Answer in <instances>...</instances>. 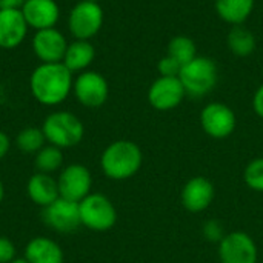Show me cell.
<instances>
[{
    "instance_id": "cell-1",
    "label": "cell",
    "mask_w": 263,
    "mask_h": 263,
    "mask_svg": "<svg viewBox=\"0 0 263 263\" xmlns=\"http://www.w3.org/2000/svg\"><path fill=\"white\" fill-rule=\"evenodd\" d=\"M74 77L63 63H40L29 76L31 96L43 106H57L72 92Z\"/></svg>"
},
{
    "instance_id": "cell-2",
    "label": "cell",
    "mask_w": 263,
    "mask_h": 263,
    "mask_svg": "<svg viewBox=\"0 0 263 263\" xmlns=\"http://www.w3.org/2000/svg\"><path fill=\"white\" fill-rule=\"evenodd\" d=\"M143 154L137 143L131 140H116L109 143L100 156L102 173L111 180H126L142 168Z\"/></svg>"
},
{
    "instance_id": "cell-3",
    "label": "cell",
    "mask_w": 263,
    "mask_h": 263,
    "mask_svg": "<svg viewBox=\"0 0 263 263\" xmlns=\"http://www.w3.org/2000/svg\"><path fill=\"white\" fill-rule=\"evenodd\" d=\"M40 128L46 142L60 149L79 145L85 136L83 122L69 111H54L48 114Z\"/></svg>"
},
{
    "instance_id": "cell-4",
    "label": "cell",
    "mask_w": 263,
    "mask_h": 263,
    "mask_svg": "<svg viewBox=\"0 0 263 263\" xmlns=\"http://www.w3.org/2000/svg\"><path fill=\"white\" fill-rule=\"evenodd\" d=\"M179 79L186 91V96L196 99L203 97L210 94L217 85V65L211 57L197 55L196 59L182 66Z\"/></svg>"
},
{
    "instance_id": "cell-5",
    "label": "cell",
    "mask_w": 263,
    "mask_h": 263,
    "mask_svg": "<svg viewBox=\"0 0 263 263\" xmlns=\"http://www.w3.org/2000/svg\"><path fill=\"white\" fill-rule=\"evenodd\" d=\"M80 223L96 233L109 231L117 222V211L112 202L100 194L91 193L82 202H79Z\"/></svg>"
},
{
    "instance_id": "cell-6",
    "label": "cell",
    "mask_w": 263,
    "mask_h": 263,
    "mask_svg": "<svg viewBox=\"0 0 263 263\" xmlns=\"http://www.w3.org/2000/svg\"><path fill=\"white\" fill-rule=\"evenodd\" d=\"M103 8L97 2L80 0L68 14V29L77 40L94 39L103 26Z\"/></svg>"
},
{
    "instance_id": "cell-7",
    "label": "cell",
    "mask_w": 263,
    "mask_h": 263,
    "mask_svg": "<svg viewBox=\"0 0 263 263\" xmlns=\"http://www.w3.org/2000/svg\"><path fill=\"white\" fill-rule=\"evenodd\" d=\"M72 94L82 106L100 108L109 97V85L100 72L86 69L74 79Z\"/></svg>"
},
{
    "instance_id": "cell-8",
    "label": "cell",
    "mask_w": 263,
    "mask_h": 263,
    "mask_svg": "<svg viewBox=\"0 0 263 263\" xmlns=\"http://www.w3.org/2000/svg\"><path fill=\"white\" fill-rule=\"evenodd\" d=\"M200 126L211 139L222 140L234 133L237 126V117L233 108L227 103L211 102L200 111Z\"/></svg>"
},
{
    "instance_id": "cell-9",
    "label": "cell",
    "mask_w": 263,
    "mask_h": 263,
    "mask_svg": "<svg viewBox=\"0 0 263 263\" xmlns=\"http://www.w3.org/2000/svg\"><path fill=\"white\" fill-rule=\"evenodd\" d=\"M57 185L62 199L79 203L86 196L91 194L92 176L85 165L71 163L60 170V174L57 177Z\"/></svg>"
},
{
    "instance_id": "cell-10",
    "label": "cell",
    "mask_w": 263,
    "mask_h": 263,
    "mask_svg": "<svg viewBox=\"0 0 263 263\" xmlns=\"http://www.w3.org/2000/svg\"><path fill=\"white\" fill-rule=\"evenodd\" d=\"M219 260L220 263H257L259 250L250 234L233 231L219 242Z\"/></svg>"
},
{
    "instance_id": "cell-11",
    "label": "cell",
    "mask_w": 263,
    "mask_h": 263,
    "mask_svg": "<svg viewBox=\"0 0 263 263\" xmlns=\"http://www.w3.org/2000/svg\"><path fill=\"white\" fill-rule=\"evenodd\" d=\"M148 103L157 111H171L177 108L186 97V91L179 77L156 79L148 88Z\"/></svg>"
},
{
    "instance_id": "cell-12",
    "label": "cell",
    "mask_w": 263,
    "mask_h": 263,
    "mask_svg": "<svg viewBox=\"0 0 263 263\" xmlns=\"http://www.w3.org/2000/svg\"><path fill=\"white\" fill-rule=\"evenodd\" d=\"M31 48L40 63H62L68 48V40L57 26L48 28L35 31L31 40Z\"/></svg>"
},
{
    "instance_id": "cell-13",
    "label": "cell",
    "mask_w": 263,
    "mask_h": 263,
    "mask_svg": "<svg viewBox=\"0 0 263 263\" xmlns=\"http://www.w3.org/2000/svg\"><path fill=\"white\" fill-rule=\"evenodd\" d=\"M43 222L55 233H72L80 223L79 203L59 197L49 206L43 208Z\"/></svg>"
},
{
    "instance_id": "cell-14",
    "label": "cell",
    "mask_w": 263,
    "mask_h": 263,
    "mask_svg": "<svg viewBox=\"0 0 263 263\" xmlns=\"http://www.w3.org/2000/svg\"><path fill=\"white\" fill-rule=\"evenodd\" d=\"M214 196H216V190L213 182L206 177L196 176L183 185L180 193V200L186 211L196 214L210 208V205L214 200Z\"/></svg>"
},
{
    "instance_id": "cell-15",
    "label": "cell",
    "mask_w": 263,
    "mask_h": 263,
    "mask_svg": "<svg viewBox=\"0 0 263 263\" xmlns=\"http://www.w3.org/2000/svg\"><path fill=\"white\" fill-rule=\"evenodd\" d=\"M20 11L34 31L55 28L60 20V6L55 0H25Z\"/></svg>"
},
{
    "instance_id": "cell-16",
    "label": "cell",
    "mask_w": 263,
    "mask_h": 263,
    "mask_svg": "<svg viewBox=\"0 0 263 263\" xmlns=\"http://www.w3.org/2000/svg\"><path fill=\"white\" fill-rule=\"evenodd\" d=\"M28 23L20 9H0V49H15L28 35Z\"/></svg>"
},
{
    "instance_id": "cell-17",
    "label": "cell",
    "mask_w": 263,
    "mask_h": 263,
    "mask_svg": "<svg viewBox=\"0 0 263 263\" xmlns=\"http://www.w3.org/2000/svg\"><path fill=\"white\" fill-rule=\"evenodd\" d=\"M26 193L29 200L42 208L49 206L60 197L57 179L45 173H35L29 177L26 183Z\"/></svg>"
},
{
    "instance_id": "cell-18",
    "label": "cell",
    "mask_w": 263,
    "mask_h": 263,
    "mask_svg": "<svg viewBox=\"0 0 263 263\" xmlns=\"http://www.w3.org/2000/svg\"><path fill=\"white\" fill-rule=\"evenodd\" d=\"M23 257L29 263H63V251L57 242L39 236L26 243Z\"/></svg>"
},
{
    "instance_id": "cell-19",
    "label": "cell",
    "mask_w": 263,
    "mask_h": 263,
    "mask_svg": "<svg viewBox=\"0 0 263 263\" xmlns=\"http://www.w3.org/2000/svg\"><path fill=\"white\" fill-rule=\"evenodd\" d=\"M94 59H96V48L91 43V40L74 39L72 42L68 43L62 63L74 74V72H83L89 69Z\"/></svg>"
},
{
    "instance_id": "cell-20",
    "label": "cell",
    "mask_w": 263,
    "mask_h": 263,
    "mask_svg": "<svg viewBox=\"0 0 263 263\" xmlns=\"http://www.w3.org/2000/svg\"><path fill=\"white\" fill-rule=\"evenodd\" d=\"M256 0H214L217 15L231 26L243 25L253 14Z\"/></svg>"
},
{
    "instance_id": "cell-21",
    "label": "cell",
    "mask_w": 263,
    "mask_h": 263,
    "mask_svg": "<svg viewBox=\"0 0 263 263\" xmlns=\"http://www.w3.org/2000/svg\"><path fill=\"white\" fill-rule=\"evenodd\" d=\"M227 43H228L230 51L236 57H248L257 48L256 35L250 29H247L243 25L231 28V31L227 37Z\"/></svg>"
},
{
    "instance_id": "cell-22",
    "label": "cell",
    "mask_w": 263,
    "mask_h": 263,
    "mask_svg": "<svg viewBox=\"0 0 263 263\" xmlns=\"http://www.w3.org/2000/svg\"><path fill=\"white\" fill-rule=\"evenodd\" d=\"M63 165V153L60 148L54 145H45L34 157V166L37 173L52 174L59 170H62Z\"/></svg>"
},
{
    "instance_id": "cell-23",
    "label": "cell",
    "mask_w": 263,
    "mask_h": 263,
    "mask_svg": "<svg viewBox=\"0 0 263 263\" xmlns=\"http://www.w3.org/2000/svg\"><path fill=\"white\" fill-rule=\"evenodd\" d=\"M166 54L170 57H173L174 60H177L183 66L188 62H191L193 59L197 57V46H196L193 39H190L188 35L180 34V35H174L170 40Z\"/></svg>"
},
{
    "instance_id": "cell-24",
    "label": "cell",
    "mask_w": 263,
    "mask_h": 263,
    "mask_svg": "<svg viewBox=\"0 0 263 263\" xmlns=\"http://www.w3.org/2000/svg\"><path fill=\"white\" fill-rule=\"evenodd\" d=\"M45 145H46V139L42 128H35V126L23 128L15 137V146L23 154L35 156Z\"/></svg>"
},
{
    "instance_id": "cell-25",
    "label": "cell",
    "mask_w": 263,
    "mask_h": 263,
    "mask_svg": "<svg viewBox=\"0 0 263 263\" xmlns=\"http://www.w3.org/2000/svg\"><path fill=\"white\" fill-rule=\"evenodd\" d=\"M243 180L250 190L256 193H263V157L253 159L247 165L243 171Z\"/></svg>"
},
{
    "instance_id": "cell-26",
    "label": "cell",
    "mask_w": 263,
    "mask_h": 263,
    "mask_svg": "<svg viewBox=\"0 0 263 263\" xmlns=\"http://www.w3.org/2000/svg\"><path fill=\"white\" fill-rule=\"evenodd\" d=\"M180 69H182V65L173 57H170L168 54H165L157 63V71H159V76L162 77H179Z\"/></svg>"
},
{
    "instance_id": "cell-27",
    "label": "cell",
    "mask_w": 263,
    "mask_h": 263,
    "mask_svg": "<svg viewBox=\"0 0 263 263\" xmlns=\"http://www.w3.org/2000/svg\"><path fill=\"white\" fill-rule=\"evenodd\" d=\"M203 236L210 242H220L225 237L223 228L217 220H208L203 227Z\"/></svg>"
},
{
    "instance_id": "cell-28",
    "label": "cell",
    "mask_w": 263,
    "mask_h": 263,
    "mask_svg": "<svg viewBox=\"0 0 263 263\" xmlns=\"http://www.w3.org/2000/svg\"><path fill=\"white\" fill-rule=\"evenodd\" d=\"M15 245L5 236H0V263H11L15 259Z\"/></svg>"
},
{
    "instance_id": "cell-29",
    "label": "cell",
    "mask_w": 263,
    "mask_h": 263,
    "mask_svg": "<svg viewBox=\"0 0 263 263\" xmlns=\"http://www.w3.org/2000/svg\"><path fill=\"white\" fill-rule=\"evenodd\" d=\"M253 108H254V112L263 120V83L256 89V92H254Z\"/></svg>"
},
{
    "instance_id": "cell-30",
    "label": "cell",
    "mask_w": 263,
    "mask_h": 263,
    "mask_svg": "<svg viewBox=\"0 0 263 263\" xmlns=\"http://www.w3.org/2000/svg\"><path fill=\"white\" fill-rule=\"evenodd\" d=\"M11 149V139L6 133L0 131V160H3Z\"/></svg>"
},
{
    "instance_id": "cell-31",
    "label": "cell",
    "mask_w": 263,
    "mask_h": 263,
    "mask_svg": "<svg viewBox=\"0 0 263 263\" xmlns=\"http://www.w3.org/2000/svg\"><path fill=\"white\" fill-rule=\"evenodd\" d=\"M25 0H0V9H22Z\"/></svg>"
},
{
    "instance_id": "cell-32",
    "label": "cell",
    "mask_w": 263,
    "mask_h": 263,
    "mask_svg": "<svg viewBox=\"0 0 263 263\" xmlns=\"http://www.w3.org/2000/svg\"><path fill=\"white\" fill-rule=\"evenodd\" d=\"M3 197H5V185H3V182L0 179V203L3 202Z\"/></svg>"
},
{
    "instance_id": "cell-33",
    "label": "cell",
    "mask_w": 263,
    "mask_h": 263,
    "mask_svg": "<svg viewBox=\"0 0 263 263\" xmlns=\"http://www.w3.org/2000/svg\"><path fill=\"white\" fill-rule=\"evenodd\" d=\"M11 263H29V262H28L25 257H15V259H14Z\"/></svg>"
},
{
    "instance_id": "cell-34",
    "label": "cell",
    "mask_w": 263,
    "mask_h": 263,
    "mask_svg": "<svg viewBox=\"0 0 263 263\" xmlns=\"http://www.w3.org/2000/svg\"><path fill=\"white\" fill-rule=\"evenodd\" d=\"M88 2H97V3H99L100 0H88Z\"/></svg>"
}]
</instances>
